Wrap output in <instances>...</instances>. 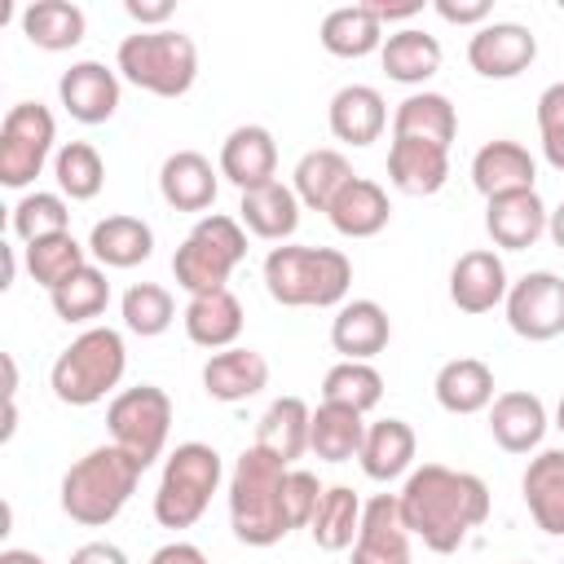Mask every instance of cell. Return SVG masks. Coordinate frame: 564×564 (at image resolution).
<instances>
[{
  "label": "cell",
  "instance_id": "6da1fadb",
  "mask_svg": "<svg viewBox=\"0 0 564 564\" xmlns=\"http://www.w3.org/2000/svg\"><path fill=\"white\" fill-rule=\"evenodd\" d=\"M397 502H401L405 529L423 538V546L436 555L458 551L467 533L489 520V485L445 463H423L419 471H410Z\"/></svg>",
  "mask_w": 564,
  "mask_h": 564
},
{
  "label": "cell",
  "instance_id": "7a4b0ae2",
  "mask_svg": "<svg viewBox=\"0 0 564 564\" xmlns=\"http://www.w3.org/2000/svg\"><path fill=\"white\" fill-rule=\"evenodd\" d=\"M286 463L273 458L269 449L251 445L238 454L234 476H229V524L234 538L247 546H273L291 533L286 507H282V485H286Z\"/></svg>",
  "mask_w": 564,
  "mask_h": 564
},
{
  "label": "cell",
  "instance_id": "3957f363",
  "mask_svg": "<svg viewBox=\"0 0 564 564\" xmlns=\"http://www.w3.org/2000/svg\"><path fill=\"white\" fill-rule=\"evenodd\" d=\"M264 286L286 308H330L344 304L352 264L335 247H273L264 256Z\"/></svg>",
  "mask_w": 564,
  "mask_h": 564
},
{
  "label": "cell",
  "instance_id": "277c9868",
  "mask_svg": "<svg viewBox=\"0 0 564 564\" xmlns=\"http://www.w3.org/2000/svg\"><path fill=\"white\" fill-rule=\"evenodd\" d=\"M137 480H141V467L119 445H97L79 463L66 467V476H62V511L75 524L101 529L128 507Z\"/></svg>",
  "mask_w": 564,
  "mask_h": 564
},
{
  "label": "cell",
  "instance_id": "5b68a950",
  "mask_svg": "<svg viewBox=\"0 0 564 564\" xmlns=\"http://www.w3.org/2000/svg\"><path fill=\"white\" fill-rule=\"evenodd\" d=\"M115 70L154 93V97H185L198 79V44L185 35V31H137L119 44L115 53Z\"/></svg>",
  "mask_w": 564,
  "mask_h": 564
},
{
  "label": "cell",
  "instance_id": "8992f818",
  "mask_svg": "<svg viewBox=\"0 0 564 564\" xmlns=\"http://www.w3.org/2000/svg\"><path fill=\"white\" fill-rule=\"evenodd\" d=\"M123 366H128L123 335L115 326H88L62 348L48 383L62 405H97L123 379Z\"/></svg>",
  "mask_w": 564,
  "mask_h": 564
},
{
  "label": "cell",
  "instance_id": "52a82bcc",
  "mask_svg": "<svg viewBox=\"0 0 564 564\" xmlns=\"http://www.w3.org/2000/svg\"><path fill=\"white\" fill-rule=\"evenodd\" d=\"M242 256H247V234H242V225H238L234 216L212 212V216H203V220L185 234V242L176 247V256H172V278H176V286L189 291V295L220 291V286L229 282V273L242 264Z\"/></svg>",
  "mask_w": 564,
  "mask_h": 564
},
{
  "label": "cell",
  "instance_id": "ba28073f",
  "mask_svg": "<svg viewBox=\"0 0 564 564\" xmlns=\"http://www.w3.org/2000/svg\"><path fill=\"white\" fill-rule=\"evenodd\" d=\"M216 485H220V454L203 441L176 445L163 463V480L154 494V520L163 529H189L207 511Z\"/></svg>",
  "mask_w": 564,
  "mask_h": 564
},
{
  "label": "cell",
  "instance_id": "9c48e42d",
  "mask_svg": "<svg viewBox=\"0 0 564 564\" xmlns=\"http://www.w3.org/2000/svg\"><path fill=\"white\" fill-rule=\"evenodd\" d=\"M106 427H110V445H119L141 471L163 454L167 432H172V397L154 383H137L123 388L110 410H106Z\"/></svg>",
  "mask_w": 564,
  "mask_h": 564
},
{
  "label": "cell",
  "instance_id": "30bf717a",
  "mask_svg": "<svg viewBox=\"0 0 564 564\" xmlns=\"http://www.w3.org/2000/svg\"><path fill=\"white\" fill-rule=\"evenodd\" d=\"M53 141H57V123H53L48 106H40V101L9 106V115L0 123V185L26 189L44 172Z\"/></svg>",
  "mask_w": 564,
  "mask_h": 564
},
{
  "label": "cell",
  "instance_id": "8fae6325",
  "mask_svg": "<svg viewBox=\"0 0 564 564\" xmlns=\"http://www.w3.org/2000/svg\"><path fill=\"white\" fill-rule=\"evenodd\" d=\"M507 322L520 339L546 344L555 335H564V278H555L551 269L524 273L520 282H511L507 291Z\"/></svg>",
  "mask_w": 564,
  "mask_h": 564
},
{
  "label": "cell",
  "instance_id": "7c38bea8",
  "mask_svg": "<svg viewBox=\"0 0 564 564\" xmlns=\"http://www.w3.org/2000/svg\"><path fill=\"white\" fill-rule=\"evenodd\" d=\"M538 57V35L520 22H485L467 40V62L485 79H516L533 66Z\"/></svg>",
  "mask_w": 564,
  "mask_h": 564
},
{
  "label": "cell",
  "instance_id": "4fadbf2b",
  "mask_svg": "<svg viewBox=\"0 0 564 564\" xmlns=\"http://www.w3.org/2000/svg\"><path fill=\"white\" fill-rule=\"evenodd\" d=\"M410 529L401 520L397 494H375L361 507V529L352 542V564H410Z\"/></svg>",
  "mask_w": 564,
  "mask_h": 564
},
{
  "label": "cell",
  "instance_id": "5bb4252c",
  "mask_svg": "<svg viewBox=\"0 0 564 564\" xmlns=\"http://www.w3.org/2000/svg\"><path fill=\"white\" fill-rule=\"evenodd\" d=\"M511 282H507V269H502V256L489 251V247H476V251H463L449 269V300L454 308L463 313H489L507 300Z\"/></svg>",
  "mask_w": 564,
  "mask_h": 564
},
{
  "label": "cell",
  "instance_id": "9a60e30c",
  "mask_svg": "<svg viewBox=\"0 0 564 564\" xmlns=\"http://www.w3.org/2000/svg\"><path fill=\"white\" fill-rule=\"evenodd\" d=\"M57 97L70 119L79 123H106L119 110V75L106 62H75L57 79Z\"/></svg>",
  "mask_w": 564,
  "mask_h": 564
},
{
  "label": "cell",
  "instance_id": "2e32d148",
  "mask_svg": "<svg viewBox=\"0 0 564 564\" xmlns=\"http://www.w3.org/2000/svg\"><path fill=\"white\" fill-rule=\"evenodd\" d=\"M546 203L538 198V189H511V194H494L485 198V229L498 247L507 251H524L546 234Z\"/></svg>",
  "mask_w": 564,
  "mask_h": 564
},
{
  "label": "cell",
  "instance_id": "e0dca14e",
  "mask_svg": "<svg viewBox=\"0 0 564 564\" xmlns=\"http://www.w3.org/2000/svg\"><path fill=\"white\" fill-rule=\"evenodd\" d=\"M273 172H278V141H273L269 128L242 123V128H234L225 137V145H220V176L234 181L242 194L256 189V185L278 181Z\"/></svg>",
  "mask_w": 564,
  "mask_h": 564
},
{
  "label": "cell",
  "instance_id": "ac0fdd59",
  "mask_svg": "<svg viewBox=\"0 0 564 564\" xmlns=\"http://www.w3.org/2000/svg\"><path fill=\"white\" fill-rule=\"evenodd\" d=\"M388 339H392V322L379 300L339 304V313L330 322V344H335V352H344V361H370L388 348Z\"/></svg>",
  "mask_w": 564,
  "mask_h": 564
},
{
  "label": "cell",
  "instance_id": "d6986e66",
  "mask_svg": "<svg viewBox=\"0 0 564 564\" xmlns=\"http://www.w3.org/2000/svg\"><path fill=\"white\" fill-rule=\"evenodd\" d=\"M159 194L176 212H207L216 203V167L198 150H176L159 167Z\"/></svg>",
  "mask_w": 564,
  "mask_h": 564
},
{
  "label": "cell",
  "instance_id": "ffe728a7",
  "mask_svg": "<svg viewBox=\"0 0 564 564\" xmlns=\"http://www.w3.org/2000/svg\"><path fill=\"white\" fill-rule=\"evenodd\" d=\"M489 436L507 454H529L546 436V405L538 392H502L489 405Z\"/></svg>",
  "mask_w": 564,
  "mask_h": 564
},
{
  "label": "cell",
  "instance_id": "44dd1931",
  "mask_svg": "<svg viewBox=\"0 0 564 564\" xmlns=\"http://www.w3.org/2000/svg\"><path fill=\"white\" fill-rule=\"evenodd\" d=\"M388 181L410 198L436 194L449 181V150L427 145V141L392 137V145H388Z\"/></svg>",
  "mask_w": 564,
  "mask_h": 564
},
{
  "label": "cell",
  "instance_id": "7402d4cb",
  "mask_svg": "<svg viewBox=\"0 0 564 564\" xmlns=\"http://www.w3.org/2000/svg\"><path fill=\"white\" fill-rule=\"evenodd\" d=\"M264 383H269V361H264V352H256V348H238V344H234V348H225V352H212L207 366H203V388H207V397H212V401H225V405L256 397Z\"/></svg>",
  "mask_w": 564,
  "mask_h": 564
},
{
  "label": "cell",
  "instance_id": "603a6c76",
  "mask_svg": "<svg viewBox=\"0 0 564 564\" xmlns=\"http://www.w3.org/2000/svg\"><path fill=\"white\" fill-rule=\"evenodd\" d=\"M529 516L542 533L564 538V449H542L520 476Z\"/></svg>",
  "mask_w": 564,
  "mask_h": 564
},
{
  "label": "cell",
  "instance_id": "cb8c5ba5",
  "mask_svg": "<svg viewBox=\"0 0 564 564\" xmlns=\"http://www.w3.org/2000/svg\"><path fill=\"white\" fill-rule=\"evenodd\" d=\"M326 119H330L335 141H344V145H370L388 128V106H383L379 88H370V84H344L330 97V115Z\"/></svg>",
  "mask_w": 564,
  "mask_h": 564
},
{
  "label": "cell",
  "instance_id": "d4e9b609",
  "mask_svg": "<svg viewBox=\"0 0 564 564\" xmlns=\"http://www.w3.org/2000/svg\"><path fill=\"white\" fill-rule=\"evenodd\" d=\"M538 181V163L520 141H485L471 159V185L494 198V194H511V189H533Z\"/></svg>",
  "mask_w": 564,
  "mask_h": 564
},
{
  "label": "cell",
  "instance_id": "484cf974",
  "mask_svg": "<svg viewBox=\"0 0 564 564\" xmlns=\"http://www.w3.org/2000/svg\"><path fill=\"white\" fill-rule=\"evenodd\" d=\"M185 335L198 348H212V352L234 348V339L242 335V304H238V295L229 286L189 295V304H185Z\"/></svg>",
  "mask_w": 564,
  "mask_h": 564
},
{
  "label": "cell",
  "instance_id": "4316f807",
  "mask_svg": "<svg viewBox=\"0 0 564 564\" xmlns=\"http://www.w3.org/2000/svg\"><path fill=\"white\" fill-rule=\"evenodd\" d=\"M238 216L242 225L264 238V242H286L295 229H300V198L291 185L282 181H269V185H256L238 198Z\"/></svg>",
  "mask_w": 564,
  "mask_h": 564
},
{
  "label": "cell",
  "instance_id": "83f0119b",
  "mask_svg": "<svg viewBox=\"0 0 564 564\" xmlns=\"http://www.w3.org/2000/svg\"><path fill=\"white\" fill-rule=\"evenodd\" d=\"M392 137L449 150V141L458 137V115L445 93H410L392 115Z\"/></svg>",
  "mask_w": 564,
  "mask_h": 564
},
{
  "label": "cell",
  "instance_id": "f1b7e54d",
  "mask_svg": "<svg viewBox=\"0 0 564 564\" xmlns=\"http://www.w3.org/2000/svg\"><path fill=\"white\" fill-rule=\"evenodd\" d=\"M352 176H357L352 163H348L339 150L322 145V150L300 154V163H295V172H291V189H295V198H300L304 207L330 212V203L339 198V189H344Z\"/></svg>",
  "mask_w": 564,
  "mask_h": 564
},
{
  "label": "cell",
  "instance_id": "f546056e",
  "mask_svg": "<svg viewBox=\"0 0 564 564\" xmlns=\"http://www.w3.org/2000/svg\"><path fill=\"white\" fill-rule=\"evenodd\" d=\"M326 216H330V225H335L344 238H375V234L388 225L392 207H388V194H383L379 181L352 176V181L339 189V198L330 203Z\"/></svg>",
  "mask_w": 564,
  "mask_h": 564
},
{
  "label": "cell",
  "instance_id": "4dcf8cb0",
  "mask_svg": "<svg viewBox=\"0 0 564 564\" xmlns=\"http://www.w3.org/2000/svg\"><path fill=\"white\" fill-rule=\"evenodd\" d=\"M88 251H93L97 264H106V269H132V264L150 260V251H154V229H150L141 216H106V220L93 225Z\"/></svg>",
  "mask_w": 564,
  "mask_h": 564
},
{
  "label": "cell",
  "instance_id": "1f68e13d",
  "mask_svg": "<svg viewBox=\"0 0 564 564\" xmlns=\"http://www.w3.org/2000/svg\"><path fill=\"white\" fill-rule=\"evenodd\" d=\"M436 401L449 414H476L494 405V370L480 357H454L436 370Z\"/></svg>",
  "mask_w": 564,
  "mask_h": 564
},
{
  "label": "cell",
  "instance_id": "d6a6232c",
  "mask_svg": "<svg viewBox=\"0 0 564 564\" xmlns=\"http://www.w3.org/2000/svg\"><path fill=\"white\" fill-rule=\"evenodd\" d=\"M308 423H313V410L300 397H278L256 423V445L291 467L308 449Z\"/></svg>",
  "mask_w": 564,
  "mask_h": 564
},
{
  "label": "cell",
  "instance_id": "836d02e7",
  "mask_svg": "<svg viewBox=\"0 0 564 564\" xmlns=\"http://www.w3.org/2000/svg\"><path fill=\"white\" fill-rule=\"evenodd\" d=\"M357 458H361V471L370 480H397L414 463V427L405 419L366 423V441H361Z\"/></svg>",
  "mask_w": 564,
  "mask_h": 564
},
{
  "label": "cell",
  "instance_id": "e575fe53",
  "mask_svg": "<svg viewBox=\"0 0 564 564\" xmlns=\"http://www.w3.org/2000/svg\"><path fill=\"white\" fill-rule=\"evenodd\" d=\"M322 48L335 53V57H366L375 48H383V22L366 9V4H339L322 18V31H317Z\"/></svg>",
  "mask_w": 564,
  "mask_h": 564
},
{
  "label": "cell",
  "instance_id": "d590c367",
  "mask_svg": "<svg viewBox=\"0 0 564 564\" xmlns=\"http://www.w3.org/2000/svg\"><path fill=\"white\" fill-rule=\"evenodd\" d=\"M441 57H445L441 53V40L427 35V31H419V26H405V31L388 35L383 48H379V62H383L388 79H397V84H423V79H432L441 70Z\"/></svg>",
  "mask_w": 564,
  "mask_h": 564
},
{
  "label": "cell",
  "instance_id": "8d00e7d4",
  "mask_svg": "<svg viewBox=\"0 0 564 564\" xmlns=\"http://www.w3.org/2000/svg\"><path fill=\"white\" fill-rule=\"evenodd\" d=\"M361 441H366V419L348 405H330L322 401L313 410V423H308V449L326 463H348L361 454Z\"/></svg>",
  "mask_w": 564,
  "mask_h": 564
},
{
  "label": "cell",
  "instance_id": "74e56055",
  "mask_svg": "<svg viewBox=\"0 0 564 564\" xmlns=\"http://www.w3.org/2000/svg\"><path fill=\"white\" fill-rule=\"evenodd\" d=\"M84 9L70 4V0H35L22 9V35L35 44V48H48V53H62V48H75L84 40Z\"/></svg>",
  "mask_w": 564,
  "mask_h": 564
},
{
  "label": "cell",
  "instance_id": "f35d334b",
  "mask_svg": "<svg viewBox=\"0 0 564 564\" xmlns=\"http://www.w3.org/2000/svg\"><path fill=\"white\" fill-rule=\"evenodd\" d=\"M361 498L348 489V485H330L308 520V533L322 551H348L357 542V529H361Z\"/></svg>",
  "mask_w": 564,
  "mask_h": 564
},
{
  "label": "cell",
  "instance_id": "ab89813d",
  "mask_svg": "<svg viewBox=\"0 0 564 564\" xmlns=\"http://www.w3.org/2000/svg\"><path fill=\"white\" fill-rule=\"evenodd\" d=\"M53 176H57V189L75 203H88L101 194L106 185V163L97 154V145L88 141H66L57 154H53Z\"/></svg>",
  "mask_w": 564,
  "mask_h": 564
},
{
  "label": "cell",
  "instance_id": "60d3db41",
  "mask_svg": "<svg viewBox=\"0 0 564 564\" xmlns=\"http://www.w3.org/2000/svg\"><path fill=\"white\" fill-rule=\"evenodd\" d=\"M48 300H53V313H57L62 322H93V317H101L106 304H110V282H106V273H101L97 264H84V269L70 273L57 291H48Z\"/></svg>",
  "mask_w": 564,
  "mask_h": 564
},
{
  "label": "cell",
  "instance_id": "b9f144b4",
  "mask_svg": "<svg viewBox=\"0 0 564 564\" xmlns=\"http://www.w3.org/2000/svg\"><path fill=\"white\" fill-rule=\"evenodd\" d=\"M379 397H383V375H379L370 361H339V366H330L326 379H322V401L348 405V410H357V414L375 410Z\"/></svg>",
  "mask_w": 564,
  "mask_h": 564
},
{
  "label": "cell",
  "instance_id": "7bdbcfd3",
  "mask_svg": "<svg viewBox=\"0 0 564 564\" xmlns=\"http://www.w3.org/2000/svg\"><path fill=\"white\" fill-rule=\"evenodd\" d=\"M88 247L75 242V234H53V238H40V242H26V273L44 286V291H57L70 273H79L88 260H84Z\"/></svg>",
  "mask_w": 564,
  "mask_h": 564
},
{
  "label": "cell",
  "instance_id": "ee69618b",
  "mask_svg": "<svg viewBox=\"0 0 564 564\" xmlns=\"http://www.w3.org/2000/svg\"><path fill=\"white\" fill-rule=\"evenodd\" d=\"M172 317H176V304H172L167 286H159V282H137V286L123 291V326H128L132 335L154 339V335H163V330L172 326Z\"/></svg>",
  "mask_w": 564,
  "mask_h": 564
},
{
  "label": "cell",
  "instance_id": "f6af8a7d",
  "mask_svg": "<svg viewBox=\"0 0 564 564\" xmlns=\"http://www.w3.org/2000/svg\"><path fill=\"white\" fill-rule=\"evenodd\" d=\"M66 225H70V212H66V198H62V194L35 189V194H26V198L13 207V234H18L22 242H40V238L66 234Z\"/></svg>",
  "mask_w": 564,
  "mask_h": 564
},
{
  "label": "cell",
  "instance_id": "bcb514c9",
  "mask_svg": "<svg viewBox=\"0 0 564 564\" xmlns=\"http://www.w3.org/2000/svg\"><path fill=\"white\" fill-rule=\"evenodd\" d=\"M538 132H542V154L555 172H564V79L551 84L538 97Z\"/></svg>",
  "mask_w": 564,
  "mask_h": 564
},
{
  "label": "cell",
  "instance_id": "7dc6e473",
  "mask_svg": "<svg viewBox=\"0 0 564 564\" xmlns=\"http://www.w3.org/2000/svg\"><path fill=\"white\" fill-rule=\"evenodd\" d=\"M322 494H326V489L317 485V476H313V471H304V467H291V471H286V485H282L286 524H291V529H308V520H313V511H317Z\"/></svg>",
  "mask_w": 564,
  "mask_h": 564
},
{
  "label": "cell",
  "instance_id": "c3c4849f",
  "mask_svg": "<svg viewBox=\"0 0 564 564\" xmlns=\"http://www.w3.org/2000/svg\"><path fill=\"white\" fill-rule=\"evenodd\" d=\"M436 13L445 18V22H458V26H485L489 22V13H494V4L489 0H436Z\"/></svg>",
  "mask_w": 564,
  "mask_h": 564
},
{
  "label": "cell",
  "instance_id": "681fc988",
  "mask_svg": "<svg viewBox=\"0 0 564 564\" xmlns=\"http://www.w3.org/2000/svg\"><path fill=\"white\" fill-rule=\"evenodd\" d=\"M123 9H128V18H132V22H141V31H145V26L163 31L159 22H167V18H172V0H128Z\"/></svg>",
  "mask_w": 564,
  "mask_h": 564
},
{
  "label": "cell",
  "instance_id": "f907efd6",
  "mask_svg": "<svg viewBox=\"0 0 564 564\" xmlns=\"http://www.w3.org/2000/svg\"><path fill=\"white\" fill-rule=\"evenodd\" d=\"M70 564H128V555H123L115 542H84V546L70 555Z\"/></svg>",
  "mask_w": 564,
  "mask_h": 564
},
{
  "label": "cell",
  "instance_id": "816d5d0a",
  "mask_svg": "<svg viewBox=\"0 0 564 564\" xmlns=\"http://www.w3.org/2000/svg\"><path fill=\"white\" fill-rule=\"evenodd\" d=\"M150 564H212V560L194 542H167V546H159L150 555Z\"/></svg>",
  "mask_w": 564,
  "mask_h": 564
},
{
  "label": "cell",
  "instance_id": "f5cc1de1",
  "mask_svg": "<svg viewBox=\"0 0 564 564\" xmlns=\"http://www.w3.org/2000/svg\"><path fill=\"white\" fill-rule=\"evenodd\" d=\"M379 22H392V18H414V13H423V0H410V4H366Z\"/></svg>",
  "mask_w": 564,
  "mask_h": 564
},
{
  "label": "cell",
  "instance_id": "db71d44e",
  "mask_svg": "<svg viewBox=\"0 0 564 564\" xmlns=\"http://www.w3.org/2000/svg\"><path fill=\"white\" fill-rule=\"evenodd\" d=\"M546 234H551V242L564 251V203L551 212V220H546Z\"/></svg>",
  "mask_w": 564,
  "mask_h": 564
},
{
  "label": "cell",
  "instance_id": "11a10c76",
  "mask_svg": "<svg viewBox=\"0 0 564 564\" xmlns=\"http://www.w3.org/2000/svg\"><path fill=\"white\" fill-rule=\"evenodd\" d=\"M0 564H44L35 551H22V546H9V551H0Z\"/></svg>",
  "mask_w": 564,
  "mask_h": 564
},
{
  "label": "cell",
  "instance_id": "9f6ffc18",
  "mask_svg": "<svg viewBox=\"0 0 564 564\" xmlns=\"http://www.w3.org/2000/svg\"><path fill=\"white\" fill-rule=\"evenodd\" d=\"M555 427L564 432V397H560V405H555Z\"/></svg>",
  "mask_w": 564,
  "mask_h": 564
},
{
  "label": "cell",
  "instance_id": "6f0895ef",
  "mask_svg": "<svg viewBox=\"0 0 564 564\" xmlns=\"http://www.w3.org/2000/svg\"><path fill=\"white\" fill-rule=\"evenodd\" d=\"M560 564H564V560H560Z\"/></svg>",
  "mask_w": 564,
  "mask_h": 564
}]
</instances>
